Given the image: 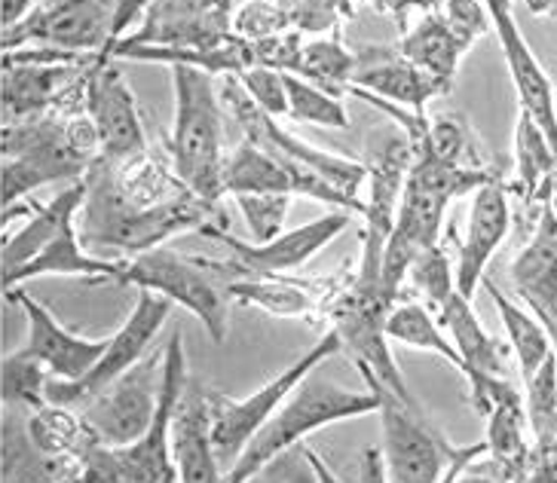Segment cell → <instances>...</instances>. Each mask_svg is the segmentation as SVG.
<instances>
[{
    "instance_id": "obj_43",
    "label": "cell",
    "mask_w": 557,
    "mask_h": 483,
    "mask_svg": "<svg viewBox=\"0 0 557 483\" xmlns=\"http://www.w3.org/2000/svg\"><path fill=\"white\" fill-rule=\"evenodd\" d=\"M236 209L243 211L248 230H251V239L270 242L282 236V226H285V214L292 206V196H276V194H239L233 196Z\"/></svg>"
},
{
    "instance_id": "obj_5",
    "label": "cell",
    "mask_w": 557,
    "mask_h": 483,
    "mask_svg": "<svg viewBox=\"0 0 557 483\" xmlns=\"http://www.w3.org/2000/svg\"><path fill=\"white\" fill-rule=\"evenodd\" d=\"M368 388L380 401V425H383V462L389 471V483H454L475 462L487 456V441L472 447H457L432 429L423 410L401 401L395 392L364 376Z\"/></svg>"
},
{
    "instance_id": "obj_28",
    "label": "cell",
    "mask_w": 557,
    "mask_h": 483,
    "mask_svg": "<svg viewBox=\"0 0 557 483\" xmlns=\"http://www.w3.org/2000/svg\"><path fill=\"white\" fill-rule=\"evenodd\" d=\"M120 267H123V260H104L89 255L83 248L77 224H71L32 263H25L10 282H3V294L16 290L28 278H44V275H77V278H89V282H114Z\"/></svg>"
},
{
    "instance_id": "obj_9",
    "label": "cell",
    "mask_w": 557,
    "mask_h": 483,
    "mask_svg": "<svg viewBox=\"0 0 557 483\" xmlns=\"http://www.w3.org/2000/svg\"><path fill=\"white\" fill-rule=\"evenodd\" d=\"M218 92L224 101V111L230 113V120H236V126L243 132V138L251 145L263 147L267 153H273L276 160L285 165H295V169H310L315 175H322L331 181L337 190L364 199V187H368V162L346 160L341 153H329V150H319V147L300 141L297 135L278 126L276 116H270L261 111L251 96L246 92V86L239 83L236 74H227L218 83Z\"/></svg>"
},
{
    "instance_id": "obj_26",
    "label": "cell",
    "mask_w": 557,
    "mask_h": 483,
    "mask_svg": "<svg viewBox=\"0 0 557 483\" xmlns=\"http://www.w3.org/2000/svg\"><path fill=\"white\" fill-rule=\"evenodd\" d=\"M108 59H129V62H157L169 67H199L212 77H227V74H243L248 67H255V49L243 37H230L218 47H114L108 52Z\"/></svg>"
},
{
    "instance_id": "obj_35",
    "label": "cell",
    "mask_w": 557,
    "mask_h": 483,
    "mask_svg": "<svg viewBox=\"0 0 557 483\" xmlns=\"http://www.w3.org/2000/svg\"><path fill=\"white\" fill-rule=\"evenodd\" d=\"M515 172L518 190L530 202H548L552 184L557 181V153L548 145L545 132L530 113H518L515 126Z\"/></svg>"
},
{
    "instance_id": "obj_27",
    "label": "cell",
    "mask_w": 557,
    "mask_h": 483,
    "mask_svg": "<svg viewBox=\"0 0 557 483\" xmlns=\"http://www.w3.org/2000/svg\"><path fill=\"white\" fill-rule=\"evenodd\" d=\"M438 322L444 324L450 343L457 346L462 358V380L475 376V373H506V349L496 343L491 331L481 324L475 307L469 297H462L459 290L450 294V300L438 309Z\"/></svg>"
},
{
    "instance_id": "obj_3",
    "label": "cell",
    "mask_w": 557,
    "mask_h": 483,
    "mask_svg": "<svg viewBox=\"0 0 557 483\" xmlns=\"http://www.w3.org/2000/svg\"><path fill=\"white\" fill-rule=\"evenodd\" d=\"M175 123L165 138L175 175L206 202L218 206L224 190V101L212 74L199 67H172Z\"/></svg>"
},
{
    "instance_id": "obj_56",
    "label": "cell",
    "mask_w": 557,
    "mask_h": 483,
    "mask_svg": "<svg viewBox=\"0 0 557 483\" xmlns=\"http://www.w3.org/2000/svg\"><path fill=\"white\" fill-rule=\"evenodd\" d=\"M548 211L557 218V181L552 184V194H548Z\"/></svg>"
},
{
    "instance_id": "obj_1",
    "label": "cell",
    "mask_w": 557,
    "mask_h": 483,
    "mask_svg": "<svg viewBox=\"0 0 557 483\" xmlns=\"http://www.w3.org/2000/svg\"><path fill=\"white\" fill-rule=\"evenodd\" d=\"M209 224L227 226V218L218 206L187 194L165 202L160 209H132L129 199L120 190L116 165L111 160H96L86 172V202L77 218L83 248L96 251H120L138 258L145 251L163 248V242L190 230H206Z\"/></svg>"
},
{
    "instance_id": "obj_47",
    "label": "cell",
    "mask_w": 557,
    "mask_h": 483,
    "mask_svg": "<svg viewBox=\"0 0 557 483\" xmlns=\"http://www.w3.org/2000/svg\"><path fill=\"white\" fill-rule=\"evenodd\" d=\"M352 10V0H297L292 10V32L307 37H325L337 32L341 18Z\"/></svg>"
},
{
    "instance_id": "obj_24",
    "label": "cell",
    "mask_w": 557,
    "mask_h": 483,
    "mask_svg": "<svg viewBox=\"0 0 557 483\" xmlns=\"http://www.w3.org/2000/svg\"><path fill=\"white\" fill-rule=\"evenodd\" d=\"M83 202H86V177L71 181L65 190L55 194V199H50L47 206H37V202L25 206V202H18V206L3 209V221L13 218L16 211L32 214L25 221V226L16 230L10 239L3 236V282H10L25 263H32L65 226L77 224V214H81Z\"/></svg>"
},
{
    "instance_id": "obj_39",
    "label": "cell",
    "mask_w": 557,
    "mask_h": 483,
    "mask_svg": "<svg viewBox=\"0 0 557 483\" xmlns=\"http://www.w3.org/2000/svg\"><path fill=\"white\" fill-rule=\"evenodd\" d=\"M432 153L442 162H450V165H472V169H484L487 162L481 160L478 153L475 138L469 126L459 120L457 113H438V116H429V132L426 141L417 147L413 153Z\"/></svg>"
},
{
    "instance_id": "obj_21",
    "label": "cell",
    "mask_w": 557,
    "mask_h": 483,
    "mask_svg": "<svg viewBox=\"0 0 557 483\" xmlns=\"http://www.w3.org/2000/svg\"><path fill=\"white\" fill-rule=\"evenodd\" d=\"M511 230V206H508V187L503 177L484 184L478 194H472L469 209V226L459 242L457 260V290L462 297H475L478 285L484 282V273L491 267L493 255L506 242Z\"/></svg>"
},
{
    "instance_id": "obj_12",
    "label": "cell",
    "mask_w": 557,
    "mask_h": 483,
    "mask_svg": "<svg viewBox=\"0 0 557 483\" xmlns=\"http://www.w3.org/2000/svg\"><path fill=\"white\" fill-rule=\"evenodd\" d=\"M172 300H165L153 290H138V304L132 309V315L123 322L114 337L108 339V349L99 358V364L81 380H55L52 376L47 386V401L62 404V407H86L96 401L104 388L116 383L126 371H132L145 355L150 352L153 339L160 334V327L169 322Z\"/></svg>"
},
{
    "instance_id": "obj_53",
    "label": "cell",
    "mask_w": 557,
    "mask_h": 483,
    "mask_svg": "<svg viewBox=\"0 0 557 483\" xmlns=\"http://www.w3.org/2000/svg\"><path fill=\"white\" fill-rule=\"evenodd\" d=\"M37 3H40V0H3V10H0L3 28H13L16 22H22V18L32 13Z\"/></svg>"
},
{
    "instance_id": "obj_7",
    "label": "cell",
    "mask_w": 557,
    "mask_h": 483,
    "mask_svg": "<svg viewBox=\"0 0 557 483\" xmlns=\"http://www.w3.org/2000/svg\"><path fill=\"white\" fill-rule=\"evenodd\" d=\"M71 113L34 116L22 123H3V209L55 181H81L89 172V160L67 135Z\"/></svg>"
},
{
    "instance_id": "obj_31",
    "label": "cell",
    "mask_w": 557,
    "mask_h": 483,
    "mask_svg": "<svg viewBox=\"0 0 557 483\" xmlns=\"http://www.w3.org/2000/svg\"><path fill=\"white\" fill-rule=\"evenodd\" d=\"M22 407H3V483H59L67 474L81 471L74 462L52 459L37 450L28 435V419Z\"/></svg>"
},
{
    "instance_id": "obj_18",
    "label": "cell",
    "mask_w": 557,
    "mask_h": 483,
    "mask_svg": "<svg viewBox=\"0 0 557 483\" xmlns=\"http://www.w3.org/2000/svg\"><path fill=\"white\" fill-rule=\"evenodd\" d=\"M243 0H153L138 32L123 47H218L233 37V13ZM116 44V47H120Z\"/></svg>"
},
{
    "instance_id": "obj_44",
    "label": "cell",
    "mask_w": 557,
    "mask_h": 483,
    "mask_svg": "<svg viewBox=\"0 0 557 483\" xmlns=\"http://www.w3.org/2000/svg\"><path fill=\"white\" fill-rule=\"evenodd\" d=\"M408 275L413 278V285L426 294L429 304L435 309H442L450 300V294L457 290V270L450 267V258L444 251V242L413 260Z\"/></svg>"
},
{
    "instance_id": "obj_36",
    "label": "cell",
    "mask_w": 557,
    "mask_h": 483,
    "mask_svg": "<svg viewBox=\"0 0 557 483\" xmlns=\"http://www.w3.org/2000/svg\"><path fill=\"white\" fill-rule=\"evenodd\" d=\"M386 334L393 343H401L408 349H417V352H432L447 358V364L457 373H462V358H459L457 346L450 343L444 324L432 315V309L423 307V304H395L386 315Z\"/></svg>"
},
{
    "instance_id": "obj_57",
    "label": "cell",
    "mask_w": 557,
    "mask_h": 483,
    "mask_svg": "<svg viewBox=\"0 0 557 483\" xmlns=\"http://www.w3.org/2000/svg\"><path fill=\"white\" fill-rule=\"evenodd\" d=\"M552 334V352H555V361H557V327L555 331H548Z\"/></svg>"
},
{
    "instance_id": "obj_52",
    "label": "cell",
    "mask_w": 557,
    "mask_h": 483,
    "mask_svg": "<svg viewBox=\"0 0 557 483\" xmlns=\"http://www.w3.org/2000/svg\"><path fill=\"white\" fill-rule=\"evenodd\" d=\"M331 483L344 481L334 478V471H331ZM359 483H389V471H386V462H383V450H380V447H368V450L361 453Z\"/></svg>"
},
{
    "instance_id": "obj_41",
    "label": "cell",
    "mask_w": 557,
    "mask_h": 483,
    "mask_svg": "<svg viewBox=\"0 0 557 483\" xmlns=\"http://www.w3.org/2000/svg\"><path fill=\"white\" fill-rule=\"evenodd\" d=\"M288 116L325 129H349V113L341 98L322 92L319 86L288 74Z\"/></svg>"
},
{
    "instance_id": "obj_20",
    "label": "cell",
    "mask_w": 557,
    "mask_h": 483,
    "mask_svg": "<svg viewBox=\"0 0 557 483\" xmlns=\"http://www.w3.org/2000/svg\"><path fill=\"white\" fill-rule=\"evenodd\" d=\"M16 307H22L28 319V343L22 352L40 361L55 380H81L99 364V358L108 349V339H89L67 331L65 324L52 315L44 304H37L28 290H10L7 294Z\"/></svg>"
},
{
    "instance_id": "obj_29",
    "label": "cell",
    "mask_w": 557,
    "mask_h": 483,
    "mask_svg": "<svg viewBox=\"0 0 557 483\" xmlns=\"http://www.w3.org/2000/svg\"><path fill=\"white\" fill-rule=\"evenodd\" d=\"M484 419H487V437L484 441H487L493 474L506 483L527 474L530 456H533V435L527 425L524 395L518 392L511 398L493 404V410Z\"/></svg>"
},
{
    "instance_id": "obj_8",
    "label": "cell",
    "mask_w": 557,
    "mask_h": 483,
    "mask_svg": "<svg viewBox=\"0 0 557 483\" xmlns=\"http://www.w3.org/2000/svg\"><path fill=\"white\" fill-rule=\"evenodd\" d=\"M344 352V343H341V334L331 327L325 331V337L315 339L307 352L297 358L295 364H288L285 371L273 376L270 383H263L258 392H251L248 398H227L221 392H214V450H218V459L227 468H233V462L243 456L251 437L261 432L263 425L270 419L276 417V410L282 404L292 398L295 392L310 373H315L329 358Z\"/></svg>"
},
{
    "instance_id": "obj_51",
    "label": "cell",
    "mask_w": 557,
    "mask_h": 483,
    "mask_svg": "<svg viewBox=\"0 0 557 483\" xmlns=\"http://www.w3.org/2000/svg\"><path fill=\"white\" fill-rule=\"evenodd\" d=\"M352 3H364V7H374L377 13H389V16L398 18L401 28H405V18H408L410 10L432 13V10H442L444 7V0H352Z\"/></svg>"
},
{
    "instance_id": "obj_6",
    "label": "cell",
    "mask_w": 557,
    "mask_h": 483,
    "mask_svg": "<svg viewBox=\"0 0 557 483\" xmlns=\"http://www.w3.org/2000/svg\"><path fill=\"white\" fill-rule=\"evenodd\" d=\"M163 349V392H160L153 425L148 429V435L129 447L96 444L86 453L81 468L96 483H181L175 453H172V419L187 388V358H184L181 324L172 327Z\"/></svg>"
},
{
    "instance_id": "obj_19",
    "label": "cell",
    "mask_w": 557,
    "mask_h": 483,
    "mask_svg": "<svg viewBox=\"0 0 557 483\" xmlns=\"http://www.w3.org/2000/svg\"><path fill=\"white\" fill-rule=\"evenodd\" d=\"M491 10L493 28L499 37V47L506 55L508 77L511 86L518 92V104L521 111L530 113L540 129L545 132L548 145L557 153V98L552 89V81L545 74V67L540 65V59L533 55V49L527 44L521 25L515 22V0H484Z\"/></svg>"
},
{
    "instance_id": "obj_55",
    "label": "cell",
    "mask_w": 557,
    "mask_h": 483,
    "mask_svg": "<svg viewBox=\"0 0 557 483\" xmlns=\"http://www.w3.org/2000/svg\"><path fill=\"white\" fill-rule=\"evenodd\" d=\"M59 483H96L92 481V478H89V474H86V471H74V474H67V478H62V481Z\"/></svg>"
},
{
    "instance_id": "obj_10",
    "label": "cell",
    "mask_w": 557,
    "mask_h": 483,
    "mask_svg": "<svg viewBox=\"0 0 557 483\" xmlns=\"http://www.w3.org/2000/svg\"><path fill=\"white\" fill-rule=\"evenodd\" d=\"M116 285H132L138 290H153L165 300L184 307L190 315H197L209 337L221 346L227 339V304L224 294L214 285V275L199 263L169 248H153L138 258L123 260Z\"/></svg>"
},
{
    "instance_id": "obj_33",
    "label": "cell",
    "mask_w": 557,
    "mask_h": 483,
    "mask_svg": "<svg viewBox=\"0 0 557 483\" xmlns=\"http://www.w3.org/2000/svg\"><path fill=\"white\" fill-rule=\"evenodd\" d=\"M227 300L258 307L276 319H300L319 307L315 290L285 275H236L227 282Z\"/></svg>"
},
{
    "instance_id": "obj_14",
    "label": "cell",
    "mask_w": 557,
    "mask_h": 483,
    "mask_svg": "<svg viewBox=\"0 0 557 483\" xmlns=\"http://www.w3.org/2000/svg\"><path fill=\"white\" fill-rule=\"evenodd\" d=\"M163 352H148L132 371L83 407V419L104 447H129L148 435L163 392Z\"/></svg>"
},
{
    "instance_id": "obj_58",
    "label": "cell",
    "mask_w": 557,
    "mask_h": 483,
    "mask_svg": "<svg viewBox=\"0 0 557 483\" xmlns=\"http://www.w3.org/2000/svg\"><path fill=\"white\" fill-rule=\"evenodd\" d=\"M511 483H536V481H533V478H527V474H521V478H515Z\"/></svg>"
},
{
    "instance_id": "obj_38",
    "label": "cell",
    "mask_w": 557,
    "mask_h": 483,
    "mask_svg": "<svg viewBox=\"0 0 557 483\" xmlns=\"http://www.w3.org/2000/svg\"><path fill=\"white\" fill-rule=\"evenodd\" d=\"M527 425L533 444H557V361L555 355L524 383Z\"/></svg>"
},
{
    "instance_id": "obj_16",
    "label": "cell",
    "mask_w": 557,
    "mask_h": 483,
    "mask_svg": "<svg viewBox=\"0 0 557 483\" xmlns=\"http://www.w3.org/2000/svg\"><path fill=\"white\" fill-rule=\"evenodd\" d=\"M99 59L74 65H3V123L86 111V83Z\"/></svg>"
},
{
    "instance_id": "obj_30",
    "label": "cell",
    "mask_w": 557,
    "mask_h": 483,
    "mask_svg": "<svg viewBox=\"0 0 557 483\" xmlns=\"http://www.w3.org/2000/svg\"><path fill=\"white\" fill-rule=\"evenodd\" d=\"M398 49H401L405 59H410L417 67H423L429 77L444 83L447 89L454 86L459 62L469 52V47L447 25L442 10L423 13V18L413 28H405Z\"/></svg>"
},
{
    "instance_id": "obj_59",
    "label": "cell",
    "mask_w": 557,
    "mask_h": 483,
    "mask_svg": "<svg viewBox=\"0 0 557 483\" xmlns=\"http://www.w3.org/2000/svg\"><path fill=\"white\" fill-rule=\"evenodd\" d=\"M248 483H263V481H261V478H251V481H248Z\"/></svg>"
},
{
    "instance_id": "obj_34",
    "label": "cell",
    "mask_w": 557,
    "mask_h": 483,
    "mask_svg": "<svg viewBox=\"0 0 557 483\" xmlns=\"http://www.w3.org/2000/svg\"><path fill=\"white\" fill-rule=\"evenodd\" d=\"M487 290H491L496 315H499V322L506 327L508 346H511V352L518 358L521 383H527L555 355L552 352V334L524 304H515L506 290H499L496 285H487Z\"/></svg>"
},
{
    "instance_id": "obj_11",
    "label": "cell",
    "mask_w": 557,
    "mask_h": 483,
    "mask_svg": "<svg viewBox=\"0 0 557 483\" xmlns=\"http://www.w3.org/2000/svg\"><path fill=\"white\" fill-rule=\"evenodd\" d=\"M352 211L334 209L329 211L325 218H315L310 224L297 226V230H288L282 233L276 239L270 242H243L236 239L230 233L227 226L221 224H209L206 230H199L202 236H209L212 242H221L227 248L233 260L230 263H221V260H209V258H197L206 270L218 278H236V275H285L304 267L312 255H319L329 242H334L346 226L352 224Z\"/></svg>"
},
{
    "instance_id": "obj_4",
    "label": "cell",
    "mask_w": 557,
    "mask_h": 483,
    "mask_svg": "<svg viewBox=\"0 0 557 483\" xmlns=\"http://www.w3.org/2000/svg\"><path fill=\"white\" fill-rule=\"evenodd\" d=\"M377 410L380 401L374 392H352L341 383H331V380L310 373L292 392V398L278 407L276 417L251 437V444L233 462V468H227L224 483H248L251 478H258L276 456L300 447L304 437L312 435V432L329 429V425L344 422V419L368 417Z\"/></svg>"
},
{
    "instance_id": "obj_54",
    "label": "cell",
    "mask_w": 557,
    "mask_h": 483,
    "mask_svg": "<svg viewBox=\"0 0 557 483\" xmlns=\"http://www.w3.org/2000/svg\"><path fill=\"white\" fill-rule=\"evenodd\" d=\"M478 466V462H475ZM466 468L462 474H459L454 483H506L503 478H496V474H487V471H481V468Z\"/></svg>"
},
{
    "instance_id": "obj_13",
    "label": "cell",
    "mask_w": 557,
    "mask_h": 483,
    "mask_svg": "<svg viewBox=\"0 0 557 483\" xmlns=\"http://www.w3.org/2000/svg\"><path fill=\"white\" fill-rule=\"evenodd\" d=\"M120 0H40L13 28H3V49L59 47L104 55Z\"/></svg>"
},
{
    "instance_id": "obj_50",
    "label": "cell",
    "mask_w": 557,
    "mask_h": 483,
    "mask_svg": "<svg viewBox=\"0 0 557 483\" xmlns=\"http://www.w3.org/2000/svg\"><path fill=\"white\" fill-rule=\"evenodd\" d=\"M150 3L153 0H120L116 3V18H114V32H111V44H108V49H104V55L101 59H108V52L129 34L132 25H141V18H145V13L150 10Z\"/></svg>"
},
{
    "instance_id": "obj_17",
    "label": "cell",
    "mask_w": 557,
    "mask_h": 483,
    "mask_svg": "<svg viewBox=\"0 0 557 483\" xmlns=\"http://www.w3.org/2000/svg\"><path fill=\"white\" fill-rule=\"evenodd\" d=\"M86 113L99 129L101 160L132 162L150 153L135 92L123 77V71L114 65V59H99L89 71Z\"/></svg>"
},
{
    "instance_id": "obj_40",
    "label": "cell",
    "mask_w": 557,
    "mask_h": 483,
    "mask_svg": "<svg viewBox=\"0 0 557 483\" xmlns=\"http://www.w3.org/2000/svg\"><path fill=\"white\" fill-rule=\"evenodd\" d=\"M52 373L34 361L32 355L16 349L3 358V407H22V410H37L47 401V386Z\"/></svg>"
},
{
    "instance_id": "obj_49",
    "label": "cell",
    "mask_w": 557,
    "mask_h": 483,
    "mask_svg": "<svg viewBox=\"0 0 557 483\" xmlns=\"http://www.w3.org/2000/svg\"><path fill=\"white\" fill-rule=\"evenodd\" d=\"M304 44H307L304 34L297 32H282L276 37L258 40V44H251V49H255V67H273V71H282V74H295Z\"/></svg>"
},
{
    "instance_id": "obj_2",
    "label": "cell",
    "mask_w": 557,
    "mask_h": 483,
    "mask_svg": "<svg viewBox=\"0 0 557 483\" xmlns=\"http://www.w3.org/2000/svg\"><path fill=\"white\" fill-rule=\"evenodd\" d=\"M496 177L503 175L493 172L491 165L484 169L450 165L426 150L413 153L401 206H398V224L383 255V294L393 304H398V294L413 260L429 248L442 245L444 214L450 209V202L466 194H478L484 184H491Z\"/></svg>"
},
{
    "instance_id": "obj_15",
    "label": "cell",
    "mask_w": 557,
    "mask_h": 483,
    "mask_svg": "<svg viewBox=\"0 0 557 483\" xmlns=\"http://www.w3.org/2000/svg\"><path fill=\"white\" fill-rule=\"evenodd\" d=\"M393 304L383 300V297H374V294H361L352 285L337 297L331 300L329 319L331 327L341 334V343H344V352H349L356 358V368L361 371V376H374L377 383L395 392L401 401H413L405 376L395 364V355L389 349V334H386V315H389Z\"/></svg>"
},
{
    "instance_id": "obj_42",
    "label": "cell",
    "mask_w": 557,
    "mask_h": 483,
    "mask_svg": "<svg viewBox=\"0 0 557 483\" xmlns=\"http://www.w3.org/2000/svg\"><path fill=\"white\" fill-rule=\"evenodd\" d=\"M292 32V13L282 0H243L233 13V34L248 44Z\"/></svg>"
},
{
    "instance_id": "obj_32",
    "label": "cell",
    "mask_w": 557,
    "mask_h": 483,
    "mask_svg": "<svg viewBox=\"0 0 557 483\" xmlns=\"http://www.w3.org/2000/svg\"><path fill=\"white\" fill-rule=\"evenodd\" d=\"M28 435L37 444V450L74 466H83L86 453L99 444L83 413H74V407H62V404H44L32 410Z\"/></svg>"
},
{
    "instance_id": "obj_22",
    "label": "cell",
    "mask_w": 557,
    "mask_h": 483,
    "mask_svg": "<svg viewBox=\"0 0 557 483\" xmlns=\"http://www.w3.org/2000/svg\"><path fill=\"white\" fill-rule=\"evenodd\" d=\"M212 425L214 392L194 386L187 380V388L172 419V453H175L181 483H224Z\"/></svg>"
},
{
    "instance_id": "obj_46",
    "label": "cell",
    "mask_w": 557,
    "mask_h": 483,
    "mask_svg": "<svg viewBox=\"0 0 557 483\" xmlns=\"http://www.w3.org/2000/svg\"><path fill=\"white\" fill-rule=\"evenodd\" d=\"M239 83L246 86L251 101L270 116H288V74L273 67H248L239 74Z\"/></svg>"
},
{
    "instance_id": "obj_25",
    "label": "cell",
    "mask_w": 557,
    "mask_h": 483,
    "mask_svg": "<svg viewBox=\"0 0 557 483\" xmlns=\"http://www.w3.org/2000/svg\"><path fill=\"white\" fill-rule=\"evenodd\" d=\"M508 278L524 304L548 331L557 327V218L545 211L524 248L508 267Z\"/></svg>"
},
{
    "instance_id": "obj_45",
    "label": "cell",
    "mask_w": 557,
    "mask_h": 483,
    "mask_svg": "<svg viewBox=\"0 0 557 483\" xmlns=\"http://www.w3.org/2000/svg\"><path fill=\"white\" fill-rule=\"evenodd\" d=\"M258 478L263 483H331V468L310 447L300 444L295 450L276 456Z\"/></svg>"
},
{
    "instance_id": "obj_48",
    "label": "cell",
    "mask_w": 557,
    "mask_h": 483,
    "mask_svg": "<svg viewBox=\"0 0 557 483\" xmlns=\"http://www.w3.org/2000/svg\"><path fill=\"white\" fill-rule=\"evenodd\" d=\"M442 13L447 18V25L454 28V34L469 49L475 47L478 40L493 28L491 10H487L484 0H444Z\"/></svg>"
},
{
    "instance_id": "obj_37",
    "label": "cell",
    "mask_w": 557,
    "mask_h": 483,
    "mask_svg": "<svg viewBox=\"0 0 557 483\" xmlns=\"http://www.w3.org/2000/svg\"><path fill=\"white\" fill-rule=\"evenodd\" d=\"M356 74V55L337 40V37H312L304 44L295 77L319 86L322 92L334 98L349 96Z\"/></svg>"
},
{
    "instance_id": "obj_23",
    "label": "cell",
    "mask_w": 557,
    "mask_h": 483,
    "mask_svg": "<svg viewBox=\"0 0 557 483\" xmlns=\"http://www.w3.org/2000/svg\"><path fill=\"white\" fill-rule=\"evenodd\" d=\"M352 89L374 92V96L417 113L426 111L432 98L450 92L444 83L429 77L423 67L405 59L398 47H364L361 52H356Z\"/></svg>"
}]
</instances>
